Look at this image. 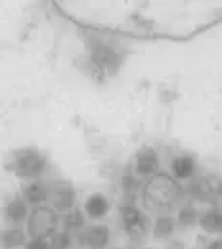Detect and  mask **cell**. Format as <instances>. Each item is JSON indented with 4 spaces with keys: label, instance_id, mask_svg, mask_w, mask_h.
Here are the masks:
<instances>
[{
    "label": "cell",
    "instance_id": "obj_2",
    "mask_svg": "<svg viewBox=\"0 0 222 249\" xmlns=\"http://www.w3.org/2000/svg\"><path fill=\"white\" fill-rule=\"evenodd\" d=\"M62 222L60 213L52 207V205H38V207H33L29 218L25 222V232L31 238H52L56 232H58V226Z\"/></svg>",
    "mask_w": 222,
    "mask_h": 249
},
{
    "label": "cell",
    "instance_id": "obj_20",
    "mask_svg": "<svg viewBox=\"0 0 222 249\" xmlns=\"http://www.w3.org/2000/svg\"><path fill=\"white\" fill-rule=\"evenodd\" d=\"M205 249H222V238H217V240L209 242V244H207V248H205Z\"/></svg>",
    "mask_w": 222,
    "mask_h": 249
},
{
    "label": "cell",
    "instance_id": "obj_9",
    "mask_svg": "<svg viewBox=\"0 0 222 249\" xmlns=\"http://www.w3.org/2000/svg\"><path fill=\"white\" fill-rule=\"evenodd\" d=\"M29 203L23 197H12L4 205V218L10 226H19L29 218Z\"/></svg>",
    "mask_w": 222,
    "mask_h": 249
},
{
    "label": "cell",
    "instance_id": "obj_3",
    "mask_svg": "<svg viewBox=\"0 0 222 249\" xmlns=\"http://www.w3.org/2000/svg\"><path fill=\"white\" fill-rule=\"evenodd\" d=\"M8 169L17 178L31 182V180H40V177L48 169V161L36 150H19V152H16V156L12 159V163L8 165Z\"/></svg>",
    "mask_w": 222,
    "mask_h": 249
},
{
    "label": "cell",
    "instance_id": "obj_18",
    "mask_svg": "<svg viewBox=\"0 0 222 249\" xmlns=\"http://www.w3.org/2000/svg\"><path fill=\"white\" fill-rule=\"evenodd\" d=\"M50 246H52V249H71V246H73V236H71V232H67V230L56 232V234L50 238Z\"/></svg>",
    "mask_w": 222,
    "mask_h": 249
},
{
    "label": "cell",
    "instance_id": "obj_21",
    "mask_svg": "<svg viewBox=\"0 0 222 249\" xmlns=\"http://www.w3.org/2000/svg\"><path fill=\"white\" fill-rule=\"evenodd\" d=\"M109 249H121V248H109Z\"/></svg>",
    "mask_w": 222,
    "mask_h": 249
},
{
    "label": "cell",
    "instance_id": "obj_22",
    "mask_svg": "<svg viewBox=\"0 0 222 249\" xmlns=\"http://www.w3.org/2000/svg\"><path fill=\"white\" fill-rule=\"evenodd\" d=\"M144 249H154V248H144Z\"/></svg>",
    "mask_w": 222,
    "mask_h": 249
},
{
    "label": "cell",
    "instance_id": "obj_11",
    "mask_svg": "<svg viewBox=\"0 0 222 249\" xmlns=\"http://www.w3.org/2000/svg\"><path fill=\"white\" fill-rule=\"evenodd\" d=\"M195 171H197V163H195V157L193 156L180 154V156L172 157V161H171V175H172L178 182L193 180Z\"/></svg>",
    "mask_w": 222,
    "mask_h": 249
},
{
    "label": "cell",
    "instance_id": "obj_6",
    "mask_svg": "<svg viewBox=\"0 0 222 249\" xmlns=\"http://www.w3.org/2000/svg\"><path fill=\"white\" fill-rule=\"evenodd\" d=\"M111 230L107 224H90L79 232V244L86 249H109Z\"/></svg>",
    "mask_w": 222,
    "mask_h": 249
},
{
    "label": "cell",
    "instance_id": "obj_19",
    "mask_svg": "<svg viewBox=\"0 0 222 249\" xmlns=\"http://www.w3.org/2000/svg\"><path fill=\"white\" fill-rule=\"evenodd\" d=\"M23 249H52L48 240H42V238H31L27 242V246Z\"/></svg>",
    "mask_w": 222,
    "mask_h": 249
},
{
    "label": "cell",
    "instance_id": "obj_16",
    "mask_svg": "<svg viewBox=\"0 0 222 249\" xmlns=\"http://www.w3.org/2000/svg\"><path fill=\"white\" fill-rule=\"evenodd\" d=\"M62 224H64V230H67V232H83L86 228V215H85V211L75 207L73 211L64 215Z\"/></svg>",
    "mask_w": 222,
    "mask_h": 249
},
{
    "label": "cell",
    "instance_id": "obj_14",
    "mask_svg": "<svg viewBox=\"0 0 222 249\" xmlns=\"http://www.w3.org/2000/svg\"><path fill=\"white\" fill-rule=\"evenodd\" d=\"M29 242V236L19 226H8L0 232V246L4 249H17L25 248Z\"/></svg>",
    "mask_w": 222,
    "mask_h": 249
},
{
    "label": "cell",
    "instance_id": "obj_10",
    "mask_svg": "<svg viewBox=\"0 0 222 249\" xmlns=\"http://www.w3.org/2000/svg\"><path fill=\"white\" fill-rule=\"evenodd\" d=\"M21 192H23V199L31 207L46 205V201L52 197V186H48L42 180H31V182H27Z\"/></svg>",
    "mask_w": 222,
    "mask_h": 249
},
{
    "label": "cell",
    "instance_id": "obj_5",
    "mask_svg": "<svg viewBox=\"0 0 222 249\" xmlns=\"http://www.w3.org/2000/svg\"><path fill=\"white\" fill-rule=\"evenodd\" d=\"M90 58H92V62L98 69H102V71H105V73H113L115 69H119V65H121V56H119V52L111 46V44H107V42H102V40H98L94 42L92 46H90Z\"/></svg>",
    "mask_w": 222,
    "mask_h": 249
},
{
    "label": "cell",
    "instance_id": "obj_17",
    "mask_svg": "<svg viewBox=\"0 0 222 249\" xmlns=\"http://www.w3.org/2000/svg\"><path fill=\"white\" fill-rule=\"evenodd\" d=\"M199 217H201L199 209L195 205H191V203H186L176 213V224L182 226V228H191V226L199 224Z\"/></svg>",
    "mask_w": 222,
    "mask_h": 249
},
{
    "label": "cell",
    "instance_id": "obj_12",
    "mask_svg": "<svg viewBox=\"0 0 222 249\" xmlns=\"http://www.w3.org/2000/svg\"><path fill=\"white\" fill-rule=\"evenodd\" d=\"M111 205H109V199L103 196V194H92L85 199V205H83V211L86 218L90 220H102L109 213Z\"/></svg>",
    "mask_w": 222,
    "mask_h": 249
},
{
    "label": "cell",
    "instance_id": "obj_8",
    "mask_svg": "<svg viewBox=\"0 0 222 249\" xmlns=\"http://www.w3.org/2000/svg\"><path fill=\"white\" fill-rule=\"evenodd\" d=\"M52 207L60 213V215H67L69 211L75 209V201H77V194H75V188L71 184H56L52 186Z\"/></svg>",
    "mask_w": 222,
    "mask_h": 249
},
{
    "label": "cell",
    "instance_id": "obj_13",
    "mask_svg": "<svg viewBox=\"0 0 222 249\" xmlns=\"http://www.w3.org/2000/svg\"><path fill=\"white\" fill-rule=\"evenodd\" d=\"M199 226H201V230L205 234H211V236L222 234V209H219V207H209V209L201 211Z\"/></svg>",
    "mask_w": 222,
    "mask_h": 249
},
{
    "label": "cell",
    "instance_id": "obj_7",
    "mask_svg": "<svg viewBox=\"0 0 222 249\" xmlns=\"http://www.w3.org/2000/svg\"><path fill=\"white\" fill-rule=\"evenodd\" d=\"M161 161H159L157 150L146 146L134 157V175L140 178H152L159 173Z\"/></svg>",
    "mask_w": 222,
    "mask_h": 249
},
{
    "label": "cell",
    "instance_id": "obj_1",
    "mask_svg": "<svg viewBox=\"0 0 222 249\" xmlns=\"http://www.w3.org/2000/svg\"><path fill=\"white\" fill-rule=\"evenodd\" d=\"M186 192L172 175L157 173L148 178L142 188V203L150 213L155 215H172L174 209H180L184 203Z\"/></svg>",
    "mask_w": 222,
    "mask_h": 249
},
{
    "label": "cell",
    "instance_id": "obj_4",
    "mask_svg": "<svg viewBox=\"0 0 222 249\" xmlns=\"http://www.w3.org/2000/svg\"><path fill=\"white\" fill-rule=\"evenodd\" d=\"M121 222H123V230L130 238H142L150 228V220L146 217V213L142 209H138L134 203H125L123 205Z\"/></svg>",
    "mask_w": 222,
    "mask_h": 249
},
{
    "label": "cell",
    "instance_id": "obj_15",
    "mask_svg": "<svg viewBox=\"0 0 222 249\" xmlns=\"http://www.w3.org/2000/svg\"><path fill=\"white\" fill-rule=\"evenodd\" d=\"M174 228H176V217L159 215L154 222V238L155 240H169L174 234Z\"/></svg>",
    "mask_w": 222,
    "mask_h": 249
}]
</instances>
